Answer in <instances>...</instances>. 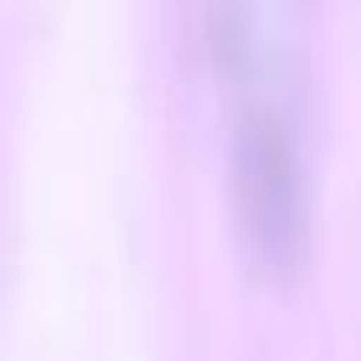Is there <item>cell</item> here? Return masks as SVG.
Listing matches in <instances>:
<instances>
[{"label":"cell","instance_id":"obj_1","mask_svg":"<svg viewBox=\"0 0 361 361\" xmlns=\"http://www.w3.org/2000/svg\"><path fill=\"white\" fill-rule=\"evenodd\" d=\"M231 124V203L259 271L288 276L310 237L299 0H203Z\"/></svg>","mask_w":361,"mask_h":361}]
</instances>
